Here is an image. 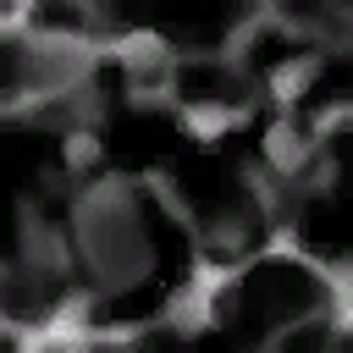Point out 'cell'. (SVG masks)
Masks as SVG:
<instances>
[{
  "label": "cell",
  "instance_id": "13",
  "mask_svg": "<svg viewBox=\"0 0 353 353\" xmlns=\"http://www.w3.org/2000/svg\"><path fill=\"white\" fill-rule=\"evenodd\" d=\"M88 165H99V138L94 132H66V171L83 176Z\"/></svg>",
  "mask_w": 353,
  "mask_h": 353
},
{
  "label": "cell",
  "instance_id": "6",
  "mask_svg": "<svg viewBox=\"0 0 353 353\" xmlns=\"http://www.w3.org/2000/svg\"><path fill=\"white\" fill-rule=\"evenodd\" d=\"M105 88L99 83H83V88H72L61 105H50V110H39L33 121L39 127H50V132H99V121H105Z\"/></svg>",
  "mask_w": 353,
  "mask_h": 353
},
{
  "label": "cell",
  "instance_id": "10",
  "mask_svg": "<svg viewBox=\"0 0 353 353\" xmlns=\"http://www.w3.org/2000/svg\"><path fill=\"white\" fill-rule=\"evenodd\" d=\"M248 210H221L210 226H199V237H193V248H204V254H243V243H248Z\"/></svg>",
  "mask_w": 353,
  "mask_h": 353
},
{
  "label": "cell",
  "instance_id": "7",
  "mask_svg": "<svg viewBox=\"0 0 353 353\" xmlns=\"http://www.w3.org/2000/svg\"><path fill=\"white\" fill-rule=\"evenodd\" d=\"M259 99H265V88H254L243 105H221V99H199V105H176V116H182V127L199 138V143H215L226 127H243V121H254V110H259Z\"/></svg>",
  "mask_w": 353,
  "mask_h": 353
},
{
  "label": "cell",
  "instance_id": "1",
  "mask_svg": "<svg viewBox=\"0 0 353 353\" xmlns=\"http://www.w3.org/2000/svg\"><path fill=\"white\" fill-rule=\"evenodd\" d=\"M72 237L105 298L154 276V248L138 226V176L105 171L72 193Z\"/></svg>",
  "mask_w": 353,
  "mask_h": 353
},
{
  "label": "cell",
  "instance_id": "3",
  "mask_svg": "<svg viewBox=\"0 0 353 353\" xmlns=\"http://www.w3.org/2000/svg\"><path fill=\"white\" fill-rule=\"evenodd\" d=\"M237 176L248 182V193H254V210L265 215V226H292V221H298V210L309 204V188H303V176L270 171L265 160H243V165H237Z\"/></svg>",
  "mask_w": 353,
  "mask_h": 353
},
{
  "label": "cell",
  "instance_id": "2",
  "mask_svg": "<svg viewBox=\"0 0 353 353\" xmlns=\"http://www.w3.org/2000/svg\"><path fill=\"white\" fill-rule=\"evenodd\" d=\"M99 287H72L39 325H22L11 342L17 347H28V353H39V347H77V336H83V325H88V314L99 309Z\"/></svg>",
  "mask_w": 353,
  "mask_h": 353
},
{
  "label": "cell",
  "instance_id": "12",
  "mask_svg": "<svg viewBox=\"0 0 353 353\" xmlns=\"http://www.w3.org/2000/svg\"><path fill=\"white\" fill-rule=\"evenodd\" d=\"M127 105L132 110H176V77H127Z\"/></svg>",
  "mask_w": 353,
  "mask_h": 353
},
{
  "label": "cell",
  "instance_id": "4",
  "mask_svg": "<svg viewBox=\"0 0 353 353\" xmlns=\"http://www.w3.org/2000/svg\"><path fill=\"white\" fill-rule=\"evenodd\" d=\"M154 325H165V331H176V336H199V331H210V325H215V292H210L204 281L188 276V287H176V292L160 303Z\"/></svg>",
  "mask_w": 353,
  "mask_h": 353
},
{
  "label": "cell",
  "instance_id": "8",
  "mask_svg": "<svg viewBox=\"0 0 353 353\" xmlns=\"http://www.w3.org/2000/svg\"><path fill=\"white\" fill-rule=\"evenodd\" d=\"M320 61H325V55H314V50H309V55L281 61V66H270V72H265V94L281 105V116H287V110L298 105V94H303V88L320 77Z\"/></svg>",
  "mask_w": 353,
  "mask_h": 353
},
{
  "label": "cell",
  "instance_id": "5",
  "mask_svg": "<svg viewBox=\"0 0 353 353\" xmlns=\"http://www.w3.org/2000/svg\"><path fill=\"white\" fill-rule=\"evenodd\" d=\"M276 17H281V11H276L270 0H265V6H254V11H243V17L232 22V33L221 39V50H210V66H221V72H232V77H243V83H248V66H243V61H248L254 39H259L265 28H276Z\"/></svg>",
  "mask_w": 353,
  "mask_h": 353
},
{
  "label": "cell",
  "instance_id": "11",
  "mask_svg": "<svg viewBox=\"0 0 353 353\" xmlns=\"http://www.w3.org/2000/svg\"><path fill=\"white\" fill-rule=\"evenodd\" d=\"M138 182H143V188H149V193L160 199V210H165V215H171V221H176V226H182L188 237H199V221H193V204H188V199L176 193V182H171V171H160V165H154V171H143Z\"/></svg>",
  "mask_w": 353,
  "mask_h": 353
},
{
  "label": "cell",
  "instance_id": "9",
  "mask_svg": "<svg viewBox=\"0 0 353 353\" xmlns=\"http://www.w3.org/2000/svg\"><path fill=\"white\" fill-rule=\"evenodd\" d=\"M265 165H270V171H287V176L309 171V165H303V138H298L292 110H287V116H276V121L265 127Z\"/></svg>",
  "mask_w": 353,
  "mask_h": 353
},
{
  "label": "cell",
  "instance_id": "14",
  "mask_svg": "<svg viewBox=\"0 0 353 353\" xmlns=\"http://www.w3.org/2000/svg\"><path fill=\"white\" fill-rule=\"evenodd\" d=\"M303 188H309V193H320V199H325V193H331V188H336V160H331V154H314V171H309V176H303Z\"/></svg>",
  "mask_w": 353,
  "mask_h": 353
}]
</instances>
